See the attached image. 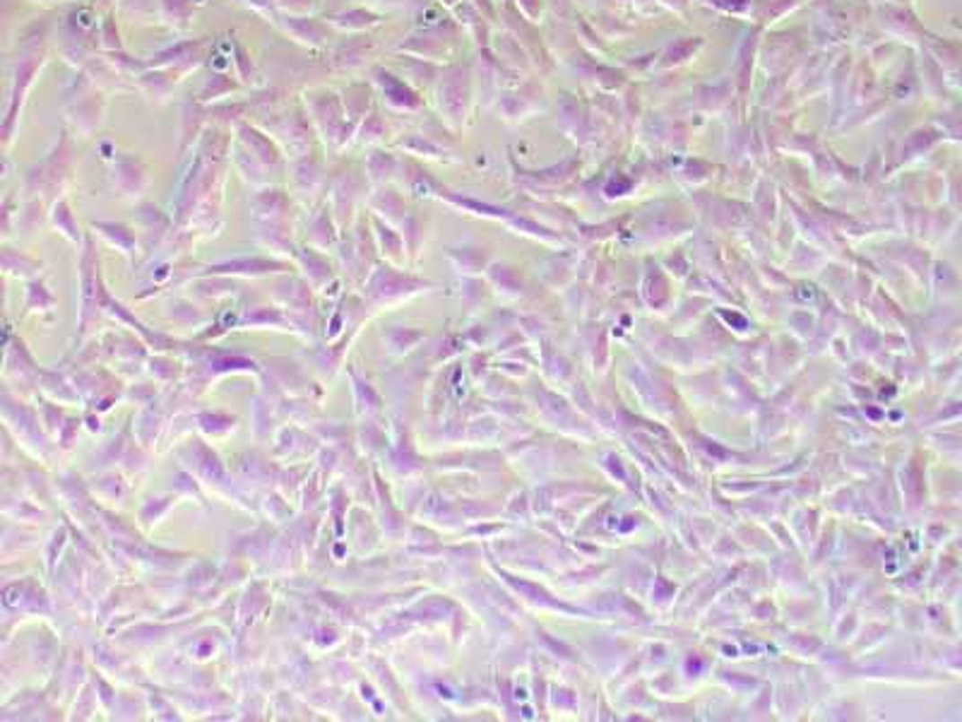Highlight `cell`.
<instances>
[{
	"label": "cell",
	"instance_id": "cell-1",
	"mask_svg": "<svg viewBox=\"0 0 962 722\" xmlns=\"http://www.w3.org/2000/svg\"><path fill=\"white\" fill-rule=\"evenodd\" d=\"M373 75H376V83L383 87V94L390 106H395V109H416V106H421V99L402 80H398V77L380 68Z\"/></svg>",
	"mask_w": 962,
	"mask_h": 722
}]
</instances>
